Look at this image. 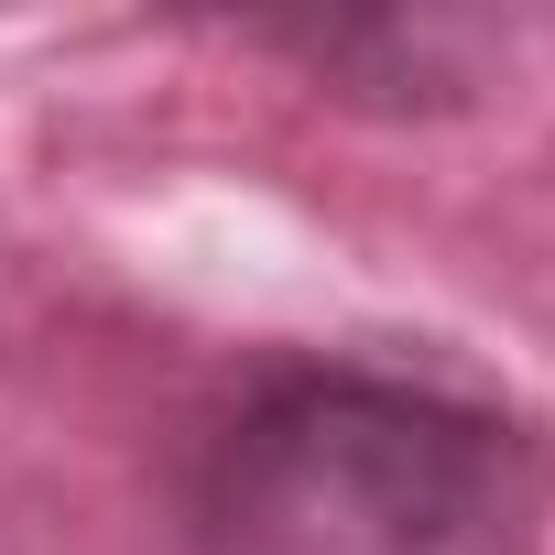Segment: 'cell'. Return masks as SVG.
Listing matches in <instances>:
<instances>
[{
  "mask_svg": "<svg viewBox=\"0 0 555 555\" xmlns=\"http://www.w3.org/2000/svg\"><path fill=\"white\" fill-rule=\"evenodd\" d=\"M555 447L533 414L349 349L240 371L175 457L185 555H522Z\"/></svg>",
  "mask_w": 555,
  "mask_h": 555,
  "instance_id": "obj_1",
  "label": "cell"
},
{
  "mask_svg": "<svg viewBox=\"0 0 555 555\" xmlns=\"http://www.w3.org/2000/svg\"><path fill=\"white\" fill-rule=\"evenodd\" d=\"M261 55H284L295 77H317L349 109H457L479 77V34L468 23H414V12H338V23H261Z\"/></svg>",
  "mask_w": 555,
  "mask_h": 555,
  "instance_id": "obj_2",
  "label": "cell"
}]
</instances>
